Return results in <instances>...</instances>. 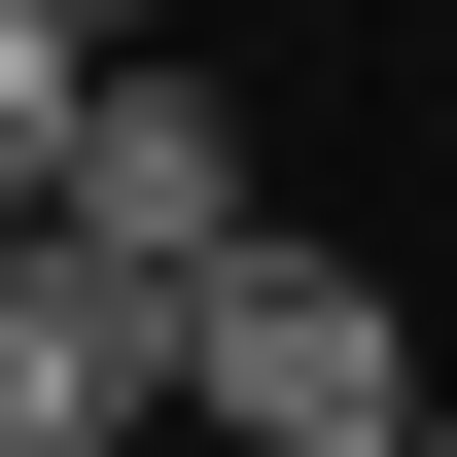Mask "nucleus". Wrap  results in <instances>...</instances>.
Returning <instances> with one entry per match:
<instances>
[{
  "instance_id": "2",
  "label": "nucleus",
  "mask_w": 457,
  "mask_h": 457,
  "mask_svg": "<svg viewBox=\"0 0 457 457\" xmlns=\"http://www.w3.org/2000/svg\"><path fill=\"white\" fill-rule=\"evenodd\" d=\"M106 422H176V282L71 246V212H0V457H106Z\"/></svg>"
},
{
  "instance_id": "3",
  "label": "nucleus",
  "mask_w": 457,
  "mask_h": 457,
  "mask_svg": "<svg viewBox=\"0 0 457 457\" xmlns=\"http://www.w3.org/2000/svg\"><path fill=\"white\" fill-rule=\"evenodd\" d=\"M246 212H282V176H246V106H212V71L141 36V71H106V141H71V246H141V282H212Z\"/></svg>"
},
{
  "instance_id": "4",
  "label": "nucleus",
  "mask_w": 457,
  "mask_h": 457,
  "mask_svg": "<svg viewBox=\"0 0 457 457\" xmlns=\"http://www.w3.org/2000/svg\"><path fill=\"white\" fill-rule=\"evenodd\" d=\"M387 457H457V422H387Z\"/></svg>"
},
{
  "instance_id": "1",
  "label": "nucleus",
  "mask_w": 457,
  "mask_h": 457,
  "mask_svg": "<svg viewBox=\"0 0 457 457\" xmlns=\"http://www.w3.org/2000/svg\"><path fill=\"white\" fill-rule=\"evenodd\" d=\"M176 422H246V457H387V422H422V317L352 282V246L246 212L212 282H176Z\"/></svg>"
}]
</instances>
